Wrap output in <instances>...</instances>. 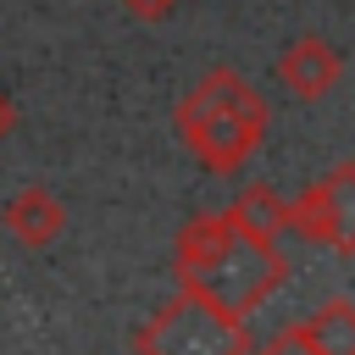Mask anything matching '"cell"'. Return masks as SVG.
Wrapping results in <instances>:
<instances>
[{
  "instance_id": "5",
  "label": "cell",
  "mask_w": 355,
  "mask_h": 355,
  "mask_svg": "<svg viewBox=\"0 0 355 355\" xmlns=\"http://www.w3.org/2000/svg\"><path fill=\"white\" fill-rule=\"evenodd\" d=\"M338 72H344V61H338V50H333L322 33H300V39L277 55V78H283V89H288L294 100H322V94H333Z\"/></svg>"
},
{
  "instance_id": "6",
  "label": "cell",
  "mask_w": 355,
  "mask_h": 355,
  "mask_svg": "<svg viewBox=\"0 0 355 355\" xmlns=\"http://www.w3.org/2000/svg\"><path fill=\"white\" fill-rule=\"evenodd\" d=\"M0 222H6V233H11L17 244H28V250H44V244H55V239H61V227H67V211H61V200H55L44 183H28V189H17V194L6 200Z\"/></svg>"
},
{
  "instance_id": "8",
  "label": "cell",
  "mask_w": 355,
  "mask_h": 355,
  "mask_svg": "<svg viewBox=\"0 0 355 355\" xmlns=\"http://www.w3.org/2000/svg\"><path fill=\"white\" fill-rule=\"evenodd\" d=\"M305 333L316 338L322 355H355V300H344V294L322 300V305L311 311Z\"/></svg>"
},
{
  "instance_id": "7",
  "label": "cell",
  "mask_w": 355,
  "mask_h": 355,
  "mask_svg": "<svg viewBox=\"0 0 355 355\" xmlns=\"http://www.w3.org/2000/svg\"><path fill=\"white\" fill-rule=\"evenodd\" d=\"M227 222H233L239 233L261 239V244H277V239L288 233V200L272 194V189H244V194L227 205Z\"/></svg>"
},
{
  "instance_id": "3",
  "label": "cell",
  "mask_w": 355,
  "mask_h": 355,
  "mask_svg": "<svg viewBox=\"0 0 355 355\" xmlns=\"http://www.w3.org/2000/svg\"><path fill=\"white\" fill-rule=\"evenodd\" d=\"M133 355H250V333L244 316H227L178 288L144 327H133Z\"/></svg>"
},
{
  "instance_id": "10",
  "label": "cell",
  "mask_w": 355,
  "mask_h": 355,
  "mask_svg": "<svg viewBox=\"0 0 355 355\" xmlns=\"http://www.w3.org/2000/svg\"><path fill=\"white\" fill-rule=\"evenodd\" d=\"M116 6H122L133 22H161V17H172L178 0H116Z\"/></svg>"
},
{
  "instance_id": "2",
  "label": "cell",
  "mask_w": 355,
  "mask_h": 355,
  "mask_svg": "<svg viewBox=\"0 0 355 355\" xmlns=\"http://www.w3.org/2000/svg\"><path fill=\"white\" fill-rule=\"evenodd\" d=\"M178 139L194 150L200 166L211 172H239L261 139H266V100L255 94V83L233 67H211L172 111Z\"/></svg>"
},
{
  "instance_id": "1",
  "label": "cell",
  "mask_w": 355,
  "mask_h": 355,
  "mask_svg": "<svg viewBox=\"0 0 355 355\" xmlns=\"http://www.w3.org/2000/svg\"><path fill=\"white\" fill-rule=\"evenodd\" d=\"M172 266H178L183 294H194V300H205L227 316H250L294 272L277 244H261V239L239 233L227 222V211H211V216H194L189 227H178Z\"/></svg>"
},
{
  "instance_id": "11",
  "label": "cell",
  "mask_w": 355,
  "mask_h": 355,
  "mask_svg": "<svg viewBox=\"0 0 355 355\" xmlns=\"http://www.w3.org/2000/svg\"><path fill=\"white\" fill-rule=\"evenodd\" d=\"M11 122H17V105H11V100H6V94H0V139H6V133H11Z\"/></svg>"
},
{
  "instance_id": "9",
  "label": "cell",
  "mask_w": 355,
  "mask_h": 355,
  "mask_svg": "<svg viewBox=\"0 0 355 355\" xmlns=\"http://www.w3.org/2000/svg\"><path fill=\"white\" fill-rule=\"evenodd\" d=\"M250 355H322L316 349V338L305 333V322H294V327H283V333H272L261 349H250Z\"/></svg>"
},
{
  "instance_id": "4",
  "label": "cell",
  "mask_w": 355,
  "mask_h": 355,
  "mask_svg": "<svg viewBox=\"0 0 355 355\" xmlns=\"http://www.w3.org/2000/svg\"><path fill=\"white\" fill-rule=\"evenodd\" d=\"M288 233L355 255V161H338L333 172L305 183L300 200H288Z\"/></svg>"
}]
</instances>
